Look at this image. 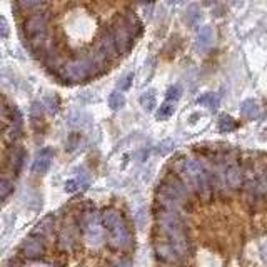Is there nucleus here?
I'll use <instances>...</instances> for the list:
<instances>
[{
	"mask_svg": "<svg viewBox=\"0 0 267 267\" xmlns=\"http://www.w3.org/2000/svg\"><path fill=\"white\" fill-rule=\"evenodd\" d=\"M157 224L160 234L165 237V240L172 244V247L176 249V252L179 254V257L187 256L189 252V237L187 231H185L184 222L177 215L176 209L171 207L159 206L157 209Z\"/></svg>",
	"mask_w": 267,
	"mask_h": 267,
	"instance_id": "f257e3e1",
	"label": "nucleus"
},
{
	"mask_svg": "<svg viewBox=\"0 0 267 267\" xmlns=\"http://www.w3.org/2000/svg\"><path fill=\"white\" fill-rule=\"evenodd\" d=\"M107 60L109 59L100 50H95L89 55H82V57L67 62L62 67V77L65 80H72V82H84V80H89L99 74Z\"/></svg>",
	"mask_w": 267,
	"mask_h": 267,
	"instance_id": "f03ea898",
	"label": "nucleus"
},
{
	"mask_svg": "<svg viewBox=\"0 0 267 267\" xmlns=\"http://www.w3.org/2000/svg\"><path fill=\"white\" fill-rule=\"evenodd\" d=\"M190 202V194L187 185L182 182L180 177L171 176L165 177V180L160 184L159 187V204L171 207V209H184L185 206H189Z\"/></svg>",
	"mask_w": 267,
	"mask_h": 267,
	"instance_id": "7ed1b4c3",
	"label": "nucleus"
},
{
	"mask_svg": "<svg viewBox=\"0 0 267 267\" xmlns=\"http://www.w3.org/2000/svg\"><path fill=\"white\" fill-rule=\"evenodd\" d=\"M182 174L185 176V179L190 182V185L201 197L209 199L212 196V189L215 187L214 176L210 172H207L199 160L196 159H185L182 162Z\"/></svg>",
	"mask_w": 267,
	"mask_h": 267,
	"instance_id": "20e7f679",
	"label": "nucleus"
},
{
	"mask_svg": "<svg viewBox=\"0 0 267 267\" xmlns=\"http://www.w3.org/2000/svg\"><path fill=\"white\" fill-rule=\"evenodd\" d=\"M104 227L109 231V242L116 249H129L132 244V236L129 232L125 220L122 219V215L114 209H105L102 215H100Z\"/></svg>",
	"mask_w": 267,
	"mask_h": 267,
	"instance_id": "39448f33",
	"label": "nucleus"
},
{
	"mask_svg": "<svg viewBox=\"0 0 267 267\" xmlns=\"http://www.w3.org/2000/svg\"><path fill=\"white\" fill-rule=\"evenodd\" d=\"M47 25H49V15L44 12L33 14L24 22V33L25 39L30 42L32 49H42L47 39Z\"/></svg>",
	"mask_w": 267,
	"mask_h": 267,
	"instance_id": "423d86ee",
	"label": "nucleus"
},
{
	"mask_svg": "<svg viewBox=\"0 0 267 267\" xmlns=\"http://www.w3.org/2000/svg\"><path fill=\"white\" fill-rule=\"evenodd\" d=\"M112 35H114V40H116L119 54H127L130 49H132L134 35L129 32V29L124 25L122 19H119L116 22V25L112 27Z\"/></svg>",
	"mask_w": 267,
	"mask_h": 267,
	"instance_id": "0eeeda50",
	"label": "nucleus"
},
{
	"mask_svg": "<svg viewBox=\"0 0 267 267\" xmlns=\"http://www.w3.org/2000/svg\"><path fill=\"white\" fill-rule=\"evenodd\" d=\"M45 254V244H44V237L39 234H32L27 240L22 244V256L27 259H39Z\"/></svg>",
	"mask_w": 267,
	"mask_h": 267,
	"instance_id": "6e6552de",
	"label": "nucleus"
},
{
	"mask_svg": "<svg viewBox=\"0 0 267 267\" xmlns=\"http://www.w3.org/2000/svg\"><path fill=\"white\" fill-rule=\"evenodd\" d=\"M52 160H54V150L50 149V147H47V149H44V150H40L39 154H37L35 160H33V164H32V172L45 174V172L49 171Z\"/></svg>",
	"mask_w": 267,
	"mask_h": 267,
	"instance_id": "1a4fd4ad",
	"label": "nucleus"
},
{
	"mask_svg": "<svg viewBox=\"0 0 267 267\" xmlns=\"http://www.w3.org/2000/svg\"><path fill=\"white\" fill-rule=\"evenodd\" d=\"M226 182L232 190H239L244 185V174L239 164H231L226 171Z\"/></svg>",
	"mask_w": 267,
	"mask_h": 267,
	"instance_id": "9d476101",
	"label": "nucleus"
},
{
	"mask_svg": "<svg viewBox=\"0 0 267 267\" xmlns=\"http://www.w3.org/2000/svg\"><path fill=\"white\" fill-rule=\"evenodd\" d=\"M99 50L109 59V60H112V59H116L119 55V50H117L116 40H114L112 30H107V32L102 33L100 42H99Z\"/></svg>",
	"mask_w": 267,
	"mask_h": 267,
	"instance_id": "9b49d317",
	"label": "nucleus"
},
{
	"mask_svg": "<svg viewBox=\"0 0 267 267\" xmlns=\"http://www.w3.org/2000/svg\"><path fill=\"white\" fill-rule=\"evenodd\" d=\"M120 19H122V22H124L125 27L129 29V32L134 35V39L141 35V33H142V24H141V20L137 19V15H134L132 12H127V14L122 15Z\"/></svg>",
	"mask_w": 267,
	"mask_h": 267,
	"instance_id": "f8f14e48",
	"label": "nucleus"
},
{
	"mask_svg": "<svg viewBox=\"0 0 267 267\" xmlns=\"http://www.w3.org/2000/svg\"><path fill=\"white\" fill-rule=\"evenodd\" d=\"M214 42V30L212 27H209V25H204V27L201 29V30L197 32V47L199 49H209L210 45H212Z\"/></svg>",
	"mask_w": 267,
	"mask_h": 267,
	"instance_id": "ddd939ff",
	"label": "nucleus"
},
{
	"mask_svg": "<svg viewBox=\"0 0 267 267\" xmlns=\"http://www.w3.org/2000/svg\"><path fill=\"white\" fill-rule=\"evenodd\" d=\"M240 114H242V117L249 119V120L257 119V117H259V114H261L259 102H257V100H254V99L245 100V102H242V105H240Z\"/></svg>",
	"mask_w": 267,
	"mask_h": 267,
	"instance_id": "4468645a",
	"label": "nucleus"
},
{
	"mask_svg": "<svg viewBox=\"0 0 267 267\" xmlns=\"http://www.w3.org/2000/svg\"><path fill=\"white\" fill-rule=\"evenodd\" d=\"M75 244V234L72 231V227L65 226L59 234V247L63 249V251H70Z\"/></svg>",
	"mask_w": 267,
	"mask_h": 267,
	"instance_id": "2eb2a0df",
	"label": "nucleus"
},
{
	"mask_svg": "<svg viewBox=\"0 0 267 267\" xmlns=\"http://www.w3.org/2000/svg\"><path fill=\"white\" fill-rule=\"evenodd\" d=\"M24 160H25V150L22 147H15L10 154V165H12V171L19 174L20 169L24 165Z\"/></svg>",
	"mask_w": 267,
	"mask_h": 267,
	"instance_id": "dca6fc26",
	"label": "nucleus"
},
{
	"mask_svg": "<svg viewBox=\"0 0 267 267\" xmlns=\"http://www.w3.org/2000/svg\"><path fill=\"white\" fill-rule=\"evenodd\" d=\"M89 184H90V180L89 179L84 180V176H80V177H75V179L67 180L65 182V190L69 194H74V192H77L79 189H87Z\"/></svg>",
	"mask_w": 267,
	"mask_h": 267,
	"instance_id": "f3484780",
	"label": "nucleus"
},
{
	"mask_svg": "<svg viewBox=\"0 0 267 267\" xmlns=\"http://www.w3.org/2000/svg\"><path fill=\"white\" fill-rule=\"evenodd\" d=\"M139 102H141V105L147 110V112L154 110L155 109V92L154 90L144 92V94L141 95V99H139Z\"/></svg>",
	"mask_w": 267,
	"mask_h": 267,
	"instance_id": "a211bd4d",
	"label": "nucleus"
},
{
	"mask_svg": "<svg viewBox=\"0 0 267 267\" xmlns=\"http://www.w3.org/2000/svg\"><path fill=\"white\" fill-rule=\"evenodd\" d=\"M52 231H54V219L52 217H45L39 224V226H37V229H35V232H33V234H39V236H42L45 239V237H47Z\"/></svg>",
	"mask_w": 267,
	"mask_h": 267,
	"instance_id": "6ab92c4d",
	"label": "nucleus"
},
{
	"mask_svg": "<svg viewBox=\"0 0 267 267\" xmlns=\"http://www.w3.org/2000/svg\"><path fill=\"white\" fill-rule=\"evenodd\" d=\"M124 104H125V97L122 95L119 90L112 92V94L109 95V107L112 109V110L122 109V107H124Z\"/></svg>",
	"mask_w": 267,
	"mask_h": 267,
	"instance_id": "aec40b11",
	"label": "nucleus"
},
{
	"mask_svg": "<svg viewBox=\"0 0 267 267\" xmlns=\"http://www.w3.org/2000/svg\"><path fill=\"white\" fill-rule=\"evenodd\" d=\"M199 104H202V105H206V107H209V109H212V110H215L219 107V97H217V94H204L201 97V99L197 100Z\"/></svg>",
	"mask_w": 267,
	"mask_h": 267,
	"instance_id": "412c9836",
	"label": "nucleus"
},
{
	"mask_svg": "<svg viewBox=\"0 0 267 267\" xmlns=\"http://www.w3.org/2000/svg\"><path fill=\"white\" fill-rule=\"evenodd\" d=\"M236 129V120L231 116H220L219 119V130L220 132H232Z\"/></svg>",
	"mask_w": 267,
	"mask_h": 267,
	"instance_id": "4be33fe9",
	"label": "nucleus"
},
{
	"mask_svg": "<svg viewBox=\"0 0 267 267\" xmlns=\"http://www.w3.org/2000/svg\"><path fill=\"white\" fill-rule=\"evenodd\" d=\"M45 0H17V3H19V7L22 8L25 12H30V10H35V8H39L44 5Z\"/></svg>",
	"mask_w": 267,
	"mask_h": 267,
	"instance_id": "5701e85b",
	"label": "nucleus"
},
{
	"mask_svg": "<svg viewBox=\"0 0 267 267\" xmlns=\"http://www.w3.org/2000/svg\"><path fill=\"white\" fill-rule=\"evenodd\" d=\"M174 110H176V107H174V104L169 100V102L162 104L157 110V119L159 120H165V119H169L174 114Z\"/></svg>",
	"mask_w": 267,
	"mask_h": 267,
	"instance_id": "b1692460",
	"label": "nucleus"
},
{
	"mask_svg": "<svg viewBox=\"0 0 267 267\" xmlns=\"http://www.w3.org/2000/svg\"><path fill=\"white\" fill-rule=\"evenodd\" d=\"M12 190H14V185H12V182L0 177V204H2V202L5 201L8 196H10Z\"/></svg>",
	"mask_w": 267,
	"mask_h": 267,
	"instance_id": "393cba45",
	"label": "nucleus"
},
{
	"mask_svg": "<svg viewBox=\"0 0 267 267\" xmlns=\"http://www.w3.org/2000/svg\"><path fill=\"white\" fill-rule=\"evenodd\" d=\"M8 117H10V122L14 127H20L22 129V112H20L17 107H12L10 112H8Z\"/></svg>",
	"mask_w": 267,
	"mask_h": 267,
	"instance_id": "a878e982",
	"label": "nucleus"
},
{
	"mask_svg": "<svg viewBox=\"0 0 267 267\" xmlns=\"http://www.w3.org/2000/svg\"><path fill=\"white\" fill-rule=\"evenodd\" d=\"M187 19L190 25H196L199 20H201V10H199L197 5H190L187 10Z\"/></svg>",
	"mask_w": 267,
	"mask_h": 267,
	"instance_id": "bb28decb",
	"label": "nucleus"
},
{
	"mask_svg": "<svg viewBox=\"0 0 267 267\" xmlns=\"http://www.w3.org/2000/svg\"><path fill=\"white\" fill-rule=\"evenodd\" d=\"M44 109H47L50 114H55V112H57V109H59L57 99H55V97L47 95V97L44 99Z\"/></svg>",
	"mask_w": 267,
	"mask_h": 267,
	"instance_id": "cd10ccee",
	"label": "nucleus"
},
{
	"mask_svg": "<svg viewBox=\"0 0 267 267\" xmlns=\"http://www.w3.org/2000/svg\"><path fill=\"white\" fill-rule=\"evenodd\" d=\"M30 116L33 119H40L42 116H44V104L32 102V105H30Z\"/></svg>",
	"mask_w": 267,
	"mask_h": 267,
	"instance_id": "c85d7f7f",
	"label": "nucleus"
},
{
	"mask_svg": "<svg viewBox=\"0 0 267 267\" xmlns=\"http://www.w3.org/2000/svg\"><path fill=\"white\" fill-rule=\"evenodd\" d=\"M182 94V90H180V87L179 86H172V87H169V90H167V100H177L180 97Z\"/></svg>",
	"mask_w": 267,
	"mask_h": 267,
	"instance_id": "c756f323",
	"label": "nucleus"
},
{
	"mask_svg": "<svg viewBox=\"0 0 267 267\" xmlns=\"http://www.w3.org/2000/svg\"><path fill=\"white\" fill-rule=\"evenodd\" d=\"M132 80H134V74H129V75H125V77H122L120 82H119V89H122V90L130 89V86H132Z\"/></svg>",
	"mask_w": 267,
	"mask_h": 267,
	"instance_id": "7c9ffc66",
	"label": "nucleus"
},
{
	"mask_svg": "<svg viewBox=\"0 0 267 267\" xmlns=\"http://www.w3.org/2000/svg\"><path fill=\"white\" fill-rule=\"evenodd\" d=\"M10 29H8V22L5 20V17L0 15V37H8Z\"/></svg>",
	"mask_w": 267,
	"mask_h": 267,
	"instance_id": "2f4dec72",
	"label": "nucleus"
},
{
	"mask_svg": "<svg viewBox=\"0 0 267 267\" xmlns=\"http://www.w3.org/2000/svg\"><path fill=\"white\" fill-rule=\"evenodd\" d=\"M202 2H204L206 5H212V3H215V0H202Z\"/></svg>",
	"mask_w": 267,
	"mask_h": 267,
	"instance_id": "473e14b6",
	"label": "nucleus"
},
{
	"mask_svg": "<svg viewBox=\"0 0 267 267\" xmlns=\"http://www.w3.org/2000/svg\"><path fill=\"white\" fill-rule=\"evenodd\" d=\"M167 2H169V3H174V2H176V0H167Z\"/></svg>",
	"mask_w": 267,
	"mask_h": 267,
	"instance_id": "72a5a7b5",
	"label": "nucleus"
}]
</instances>
